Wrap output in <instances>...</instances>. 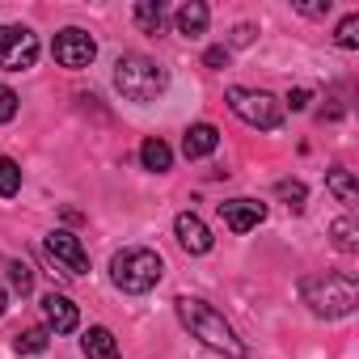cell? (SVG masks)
Masks as SVG:
<instances>
[{
	"label": "cell",
	"instance_id": "obj_1",
	"mask_svg": "<svg viewBox=\"0 0 359 359\" xmlns=\"http://www.w3.org/2000/svg\"><path fill=\"white\" fill-rule=\"evenodd\" d=\"M177 317L191 330V338H199L203 346L229 355V359H245V342L237 338V330L224 321V313H216L208 300H195V296H177Z\"/></svg>",
	"mask_w": 359,
	"mask_h": 359
},
{
	"label": "cell",
	"instance_id": "obj_2",
	"mask_svg": "<svg viewBox=\"0 0 359 359\" xmlns=\"http://www.w3.org/2000/svg\"><path fill=\"white\" fill-rule=\"evenodd\" d=\"M300 296H304V304H309L317 317H325V321L346 317V313H355V304H359V287H355L351 275H313V279L300 283Z\"/></svg>",
	"mask_w": 359,
	"mask_h": 359
},
{
	"label": "cell",
	"instance_id": "obj_3",
	"mask_svg": "<svg viewBox=\"0 0 359 359\" xmlns=\"http://www.w3.org/2000/svg\"><path fill=\"white\" fill-rule=\"evenodd\" d=\"M161 275H165L161 254H156V250H144V245L123 250V254H114V262H110V279H114V287L127 292V296L152 292V287L161 283Z\"/></svg>",
	"mask_w": 359,
	"mask_h": 359
},
{
	"label": "cell",
	"instance_id": "obj_4",
	"mask_svg": "<svg viewBox=\"0 0 359 359\" xmlns=\"http://www.w3.org/2000/svg\"><path fill=\"white\" fill-rule=\"evenodd\" d=\"M114 85L127 102H156L169 85V72L148 55H123L114 64Z\"/></svg>",
	"mask_w": 359,
	"mask_h": 359
},
{
	"label": "cell",
	"instance_id": "obj_5",
	"mask_svg": "<svg viewBox=\"0 0 359 359\" xmlns=\"http://www.w3.org/2000/svg\"><path fill=\"white\" fill-rule=\"evenodd\" d=\"M229 106H233V114L241 123H250L258 131H275L283 123V106L271 93H262V89H241L237 85V89H229Z\"/></svg>",
	"mask_w": 359,
	"mask_h": 359
},
{
	"label": "cell",
	"instance_id": "obj_6",
	"mask_svg": "<svg viewBox=\"0 0 359 359\" xmlns=\"http://www.w3.org/2000/svg\"><path fill=\"white\" fill-rule=\"evenodd\" d=\"M39 60V39L26 26H0V68L5 72H26Z\"/></svg>",
	"mask_w": 359,
	"mask_h": 359
},
{
	"label": "cell",
	"instance_id": "obj_7",
	"mask_svg": "<svg viewBox=\"0 0 359 359\" xmlns=\"http://www.w3.org/2000/svg\"><path fill=\"white\" fill-rule=\"evenodd\" d=\"M51 55H55V64L60 68H89L93 64V55H97V43L85 34V30H76V26H68V30H60L55 34V43H51Z\"/></svg>",
	"mask_w": 359,
	"mask_h": 359
},
{
	"label": "cell",
	"instance_id": "obj_8",
	"mask_svg": "<svg viewBox=\"0 0 359 359\" xmlns=\"http://www.w3.org/2000/svg\"><path fill=\"white\" fill-rule=\"evenodd\" d=\"M47 254H51V262L64 266L68 275H89V254H85L81 237L55 229V233H47Z\"/></svg>",
	"mask_w": 359,
	"mask_h": 359
},
{
	"label": "cell",
	"instance_id": "obj_9",
	"mask_svg": "<svg viewBox=\"0 0 359 359\" xmlns=\"http://www.w3.org/2000/svg\"><path fill=\"white\" fill-rule=\"evenodd\" d=\"M173 233H177V245H182L187 254H208L216 241H212V229L195 216V212H182L173 220Z\"/></svg>",
	"mask_w": 359,
	"mask_h": 359
},
{
	"label": "cell",
	"instance_id": "obj_10",
	"mask_svg": "<svg viewBox=\"0 0 359 359\" xmlns=\"http://www.w3.org/2000/svg\"><path fill=\"white\" fill-rule=\"evenodd\" d=\"M220 220L233 229V233H250L266 220V203H254V199H229L220 203Z\"/></svg>",
	"mask_w": 359,
	"mask_h": 359
},
{
	"label": "cell",
	"instance_id": "obj_11",
	"mask_svg": "<svg viewBox=\"0 0 359 359\" xmlns=\"http://www.w3.org/2000/svg\"><path fill=\"white\" fill-rule=\"evenodd\" d=\"M43 317H47V330H55V334H72V330L81 325V309H76L64 292L43 296Z\"/></svg>",
	"mask_w": 359,
	"mask_h": 359
},
{
	"label": "cell",
	"instance_id": "obj_12",
	"mask_svg": "<svg viewBox=\"0 0 359 359\" xmlns=\"http://www.w3.org/2000/svg\"><path fill=\"white\" fill-rule=\"evenodd\" d=\"M220 148V131L212 127V123H195L191 131H187V140H182V152L191 156V161H199V156H212Z\"/></svg>",
	"mask_w": 359,
	"mask_h": 359
},
{
	"label": "cell",
	"instance_id": "obj_13",
	"mask_svg": "<svg viewBox=\"0 0 359 359\" xmlns=\"http://www.w3.org/2000/svg\"><path fill=\"white\" fill-rule=\"evenodd\" d=\"M208 18H212V13H208V5H203V0H187V5L177 9V18H173V22H177V34L199 39V34L208 30Z\"/></svg>",
	"mask_w": 359,
	"mask_h": 359
},
{
	"label": "cell",
	"instance_id": "obj_14",
	"mask_svg": "<svg viewBox=\"0 0 359 359\" xmlns=\"http://www.w3.org/2000/svg\"><path fill=\"white\" fill-rule=\"evenodd\" d=\"M325 187H330V195H334L338 203H346V208H355V203H359V187H355V173H351L346 165H334V169H330Z\"/></svg>",
	"mask_w": 359,
	"mask_h": 359
},
{
	"label": "cell",
	"instance_id": "obj_15",
	"mask_svg": "<svg viewBox=\"0 0 359 359\" xmlns=\"http://www.w3.org/2000/svg\"><path fill=\"white\" fill-rule=\"evenodd\" d=\"M85 355L89 359H118V342H114V334L106 330V325H93V330H85Z\"/></svg>",
	"mask_w": 359,
	"mask_h": 359
},
{
	"label": "cell",
	"instance_id": "obj_16",
	"mask_svg": "<svg viewBox=\"0 0 359 359\" xmlns=\"http://www.w3.org/2000/svg\"><path fill=\"white\" fill-rule=\"evenodd\" d=\"M140 161H144V169H152V173H165V169L173 165V152H169V144H165V140L148 135V140L140 144Z\"/></svg>",
	"mask_w": 359,
	"mask_h": 359
},
{
	"label": "cell",
	"instance_id": "obj_17",
	"mask_svg": "<svg viewBox=\"0 0 359 359\" xmlns=\"http://www.w3.org/2000/svg\"><path fill=\"white\" fill-rule=\"evenodd\" d=\"M135 26L144 34H161L165 30V5H161V0H140V5H135Z\"/></svg>",
	"mask_w": 359,
	"mask_h": 359
},
{
	"label": "cell",
	"instance_id": "obj_18",
	"mask_svg": "<svg viewBox=\"0 0 359 359\" xmlns=\"http://www.w3.org/2000/svg\"><path fill=\"white\" fill-rule=\"evenodd\" d=\"M47 342H51V330H47V325H34V330H22V334L13 338V346H18V355H39V351H47Z\"/></svg>",
	"mask_w": 359,
	"mask_h": 359
},
{
	"label": "cell",
	"instance_id": "obj_19",
	"mask_svg": "<svg viewBox=\"0 0 359 359\" xmlns=\"http://www.w3.org/2000/svg\"><path fill=\"white\" fill-rule=\"evenodd\" d=\"M330 237H334V250H342V254H355V250H359V229H355V220H334V224H330Z\"/></svg>",
	"mask_w": 359,
	"mask_h": 359
},
{
	"label": "cell",
	"instance_id": "obj_20",
	"mask_svg": "<svg viewBox=\"0 0 359 359\" xmlns=\"http://www.w3.org/2000/svg\"><path fill=\"white\" fill-rule=\"evenodd\" d=\"M18 191H22V169H18V161L0 156V195H5V199H13Z\"/></svg>",
	"mask_w": 359,
	"mask_h": 359
},
{
	"label": "cell",
	"instance_id": "obj_21",
	"mask_svg": "<svg viewBox=\"0 0 359 359\" xmlns=\"http://www.w3.org/2000/svg\"><path fill=\"white\" fill-rule=\"evenodd\" d=\"M334 43H338L342 51H355V47H359V13H346V18L338 22V30H334Z\"/></svg>",
	"mask_w": 359,
	"mask_h": 359
},
{
	"label": "cell",
	"instance_id": "obj_22",
	"mask_svg": "<svg viewBox=\"0 0 359 359\" xmlns=\"http://www.w3.org/2000/svg\"><path fill=\"white\" fill-rule=\"evenodd\" d=\"M9 283H13V292H22V296H26V292L34 287V271H30V262H22V258H18V262H9Z\"/></svg>",
	"mask_w": 359,
	"mask_h": 359
},
{
	"label": "cell",
	"instance_id": "obj_23",
	"mask_svg": "<svg viewBox=\"0 0 359 359\" xmlns=\"http://www.w3.org/2000/svg\"><path fill=\"white\" fill-rule=\"evenodd\" d=\"M275 195H279L292 212H300V208H304V187H300V182H292V177H283V182L275 187Z\"/></svg>",
	"mask_w": 359,
	"mask_h": 359
},
{
	"label": "cell",
	"instance_id": "obj_24",
	"mask_svg": "<svg viewBox=\"0 0 359 359\" xmlns=\"http://www.w3.org/2000/svg\"><path fill=\"white\" fill-rule=\"evenodd\" d=\"M13 114H18V93L9 85H0V123H9Z\"/></svg>",
	"mask_w": 359,
	"mask_h": 359
},
{
	"label": "cell",
	"instance_id": "obj_25",
	"mask_svg": "<svg viewBox=\"0 0 359 359\" xmlns=\"http://www.w3.org/2000/svg\"><path fill=\"white\" fill-rule=\"evenodd\" d=\"M203 64H208V68H224V64H229V47H212V51L203 55Z\"/></svg>",
	"mask_w": 359,
	"mask_h": 359
},
{
	"label": "cell",
	"instance_id": "obj_26",
	"mask_svg": "<svg viewBox=\"0 0 359 359\" xmlns=\"http://www.w3.org/2000/svg\"><path fill=\"white\" fill-rule=\"evenodd\" d=\"M309 97H313L309 89H292V93H287V106H292V110H304V106H309Z\"/></svg>",
	"mask_w": 359,
	"mask_h": 359
},
{
	"label": "cell",
	"instance_id": "obj_27",
	"mask_svg": "<svg viewBox=\"0 0 359 359\" xmlns=\"http://www.w3.org/2000/svg\"><path fill=\"white\" fill-rule=\"evenodd\" d=\"M296 9H300L304 18H325V13H330V0H325V5H296Z\"/></svg>",
	"mask_w": 359,
	"mask_h": 359
},
{
	"label": "cell",
	"instance_id": "obj_28",
	"mask_svg": "<svg viewBox=\"0 0 359 359\" xmlns=\"http://www.w3.org/2000/svg\"><path fill=\"white\" fill-rule=\"evenodd\" d=\"M250 39H254V30H250V26H237V30H233V43H237V47H245Z\"/></svg>",
	"mask_w": 359,
	"mask_h": 359
},
{
	"label": "cell",
	"instance_id": "obj_29",
	"mask_svg": "<svg viewBox=\"0 0 359 359\" xmlns=\"http://www.w3.org/2000/svg\"><path fill=\"white\" fill-rule=\"evenodd\" d=\"M5 309H9V296H5V287H0V317H5Z\"/></svg>",
	"mask_w": 359,
	"mask_h": 359
}]
</instances>
